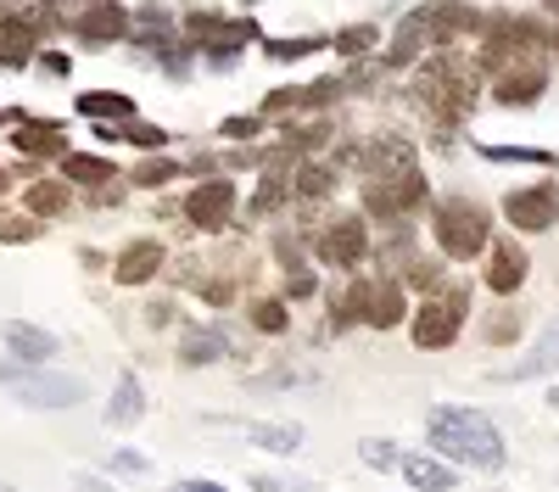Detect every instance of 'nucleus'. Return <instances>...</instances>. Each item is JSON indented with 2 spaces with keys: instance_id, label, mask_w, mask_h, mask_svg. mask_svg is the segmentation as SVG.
Returning <instances> with one entry per match:
<instances>
[{
  "instance_id": "nucleus-1",
  "label": "nucleus",
  "mask_w": 559,
  "mask_h": 492,
  "mask_svg": "<svg viewBox=\"0 0 559 492\" xmlns=\"http://www.w3.org/2000/svg\"><path fill=\"white\" fill-rule=\"evenodd\" d=\"M426 447L448 465L464 470H503L509 465V447L498 436V425L481 409H459V403H437L426 415Z\"/></svg>"
},
{
  "instance_id": "nucleus-2",
  "label": "nucleus",
  "mask_w": 559,
  "mask_h": 492,
  "mask_svg": "<svg viewBox=\"0 0 559 492\" xmlns=\"http://www.w3.org/2000/svg\"><path fill=\"white\" fill-rule=\"evenodd\" d=\"M414 68H419V73H414V107L426 112L442 134H453L464 118L476 112V96H481V68L459 62L453 51H437L431 62L419 57Z\"/></svg>"
},
{
  "instance_id": "nucleus-3",
  "label": "nucleus",
  "mask_w": 559,
  "mask_h": 492,
  "mask_svg": "<svg viewBox=\"0 0 559 492\" xmlns=\"http://www.w3.org/2000/svg\"><path fill=\"white\" fill-rule=\"evenodd\" d=\"M397 331L408 325V291L397 275H353L342 291H331V331Z\"/></svg>"
},
{
  "instance_id": "nucleus-4",
  "label": "nucleus",
  "mask_w": 559,
  "mask_h": 492,
  "mask_svg": "<svg viewBox=\"0 0 559 492\" xmlns=\"http://www.w3.org/2000/svg\"><path fill=\"white\" fill-rule=\"evenodd\" d=\"M431 241H437V252H442L448 263H476V257L487 252V241H492V213H487V202L464 196V191L437 196V202H431Z\"/></svg>"
},
{
  "instance_id": "nucleus-5",
  "label": "nucleus",
  "mask_w": 559,
  "mask_h": 492,
  "mask_svg": "<svg viewBox=\"0 0 559 492\" xmlns=\"http://www.w3.org/2000/svg\"><path fill=\"white\" fill-rule=\"evenodd\" d=\"M179 28H185V39L197 45V57H202V68H229L236 57H247V45H258L263 39V28H258V17L252 12H241V17H224V12H185L179 17Z\"/></svg>"
},
{
  "instance_id": "nucleus-6",
  "label": "nucleus",
  "mask_w": 559,
  "mask_h": 492,
  "mask_svg": "<svg viewBox=\"0 0 559 492\" xmlns=\"http://www.w3.org/2000/svg\"><path fill=\"white\" fill-rule=\"evenodd\" d=\"M464 313H471V286L459 280H442V291H431L419 308H408V336L419 352H442L459 341L464 331Z\"/></svg>"
},
{
  "instance_id": "nucleus-7",
  "label": "nucleus",
  "mask_w": 559,
  "mask_h": 492,
  "mask_svg": "<svg viewBox=\"0 0 559 492\" xmlns=\"http://www.w3.org/2000/svg\"><path fill=\"white\" fill-rule=\"evenodd\" d=\"M0 386L12 392V403H28V409H79L90 397V386L79 375H57L45 364H0Z\"/></svg>"
},
{
  "instance_id": "nucleus-8",
  "label": "nucleus",
  "mask_w": 559,
  "mask_h": 492,
  "mask_svg": "<svg viewBox=\"0 0 559 492\" xmlns=\"http://www.w3.org/2000/svg\"><path fill=\"white\" fill-rule=\"evenodd\" d=\"M364 218H381V230L386 224H408L419 207H431V179L426 168H408V173H392V179H364Z\"/></svg>"
},
{
  "instance_id": "nucleus-9",
  "label": "nucleus",
  "mask_w": 559,
  "mask_h": 492,
  "mask_svg": "<svg viewBox=\"0 0 559 492\" xmlns=\"http://www.w3.org/2000/svg\"><path fill=\"white\" fill-rule=\"evenodd\" d=\"M236 207H241V191H236V179L229 173H213V179H197L191 191H185V224L202 236H224L229 224H236Z\"/></svg>"
},
{
  "instance_id": "nucleus-10",
  "label": "nucleus",
  "mask_w": 559,
  "mask_h": 492,
  "mask_svg": "<svg viewBox=\"0 0 559 492\" xmlns=\"http://www.w3.org/2000/svg\"><path fill=\"white\" fill-rule=\"evenodd\" d=\"M313 257L324 268H342V275H353V268L369 257V218L364 213H336L324 218L313 230Z\"/></svg>"
},
{
  "instance_id": "nucleus-11",
  "label": "nucleus",
  "mask_w": 559,
  "mask_h": 492,
  "mask_svg": "<svg viewBox=\"0 0 559 492\" xmlns=\"http://www.w3.org/2000/svg\"><path fill=\"white\" fill-rule=\"evenodd\" d=\"M548 89V51H521L492 68V101L498 107H537Z\"/></svg>"
},
{
  "instance_id": "nucleus-12",
  "label": "nucleus",
  "mask_w": 559,
  "mask_h": 492,
  "mask_svg": "<svg viewBox=\"0 0 559 492\" xmlns=\"http://www.w3.org/2000/svg\"><path fill=\"white\" fill-rule=\"evenodd\" d=\"M503 218L515 224L521 236H548L559 224V179H532L503 196Z\"/></svg>"
},
{
  "instance_id": "nucleus-13",
  "label": "nucleus",
  "mask_w": 559,
  "mask_h": 492,
  "mask_svg": "<svg viewBox=\"0 0 559 492\" xmlns=\"http://www.w3.org/2000/svg\"><path fill=\"white\" fill-rule=\"evenodd\" d=\"M68 34L79 45H90V51H107V45H123L134 34V12L123 7V0H96V7L68 17Z\"/></svg>"
},
{
  "instance_id": "nucleus-14",
  "label": "nucleus",
  "mask_w": 559,
  "mask_h": 492,
  "mask_svg": "<svg viewBox=\"0 0 559 492\" xmlns=\"http://www.w3.org/2000/svg\"><path fill=\"white\" fill-rule=\"evenodd\" d=\"M481 7L471 0H426V28H431V51H453V45L481 34Z\"/></svg>"
},
{
  "instance_id": "nucleus-15",
  "label": "nucleus",
  "mask_w": 559,
  "mask_h": 492,
  "mask_svg": "<svg viewBox=\"0 0 559 492\" xmlns=\"http://www.w3.org/2000/svg\"><path fill=\"white\" fill-rule=\"evenodd\" d=\"M481 257H487V291L492 297H515L526 286V275H532V257H526V247L515 236H492Z\"/></svg>"
},
{
  "instance_id": "nucleus-16",
  "label": "nucleus",
  "mask_w": 559,
  "mask_h": 492,
  "mask_svg": "<svg viewBox=\"0 0 559 492\" xmlns=\"http://www.w3.org/2000/svg\"><path fill=\"white\" fill-rule=\"evenodd\" d=\"M386 51H381V68H414L419 57L431 51V28H426V7H408L397 23H392V34L381 39Z\"/></svg>"
},
{
  "instance_id": "nucleus-17",
  "label": "nucleus",
  "mask_w": 559,
  "mask_h": 492,
  "mask_svg": "<svg viewBox=\"0 0 559 492\" xmlns=\"http://www.w3.org/2000/svg\"><path fill=\"white\" fill-rule=\"evenodd\" d=\"M163 263H168V247H163L157 236H134V241H123L118 257H112V280H118V286H146V280L163 275Z\"/></svg>"
},
{
  "instance_id": "nucleus-18",
  "label": "nucleus",
  "mask_w": 559,
  "mask_h": 492,
  "mask_svg": "<svg viewBox=\"0 0 559 492\" xmlns=\"http://www.w3.org/2000/svg\"><path fill=\"white\" fill-rule=\"evenodd\" d=\"M408 168H419V152L403 134H369V146L358 152L364 179H392V173H408Z\"/></svg>"
},
{
  "instance_id": "nucleus-19",
  "label": "nucleus",
  "mask_w": 559,
  "mask_h": 492,
  "mask_svg": "<svg viewBox=\"0 0 559 492\" xmlns=\"http://www.w3.org/2000/svg\"><path fill=\"white\" fill-rule=\"evenodd\" d=\"M12 146L23 157H68V129L57 118H28V112H12Z\"/></svg>"
},
{
  "instance_id": "nucleus-20",
  "label": "nucleus",
  "mask_w": 559,
  "mask_h": 492,
  "mask_svg": "<svg viewBox=\"0 0 559 492\" xmlns=\"http://www.w3.org/2000/svg\"><path fill=\"white\" fill-rule=\"evenodd\" d=\"M554 370H559V320H554V325L537 336V347L521 358V364L498 370L492 381H498V386H521V381H537V375H554Z\"/></svg>"
},
{
  "instance_id": "nucleus-21",
  "label": "nucleus",
  "mask_w": 559,
  "mask_h": 492,
  "mask_svg": "<svg viewBox=\"0 0 559 492\" xmlns=\"http://www.w3.org/2000/svg\"><path fill=\"white\" fill-rule=\"evenodd\" d=\"M397 470H403V481H408L414 492H453V487H459V465H448V459H437V454H403Z\"/></svg>"
},
{
  "instance_id": "nucleus-22",
  "label": "nucleus",
  "mask_w": 559,
  "mask_h": 492,
  "mask_svg": "<svg viewBox=\"0 0 559 492\" xmlns=\"http://www.w3.org/2000/svg\"><path fill=\"white\" fill-rule=\"evenodd\" d=\"M57 163H62L68 185H84V191H107L112 179H123V173L112 168V157H96V152H68V157H57Z\"/></svg>"
},
{
  "instance_id": "nucleus-23",
  "label": "nucleus",
  "mask_w": 559,
  "mask_h": 492,
  "mask_svg": "<svg viewBox=\"0 0 559 492\" xmlns=\"http://www.w3.org/2000/svg\"><path fill=\"white\" fill-rule=\"evenodd\" d=\"M57 336L51 331H39V325H23V320H12L7 325V352L17 358V364H45V358H57Z\"/></svg>"
},
{
  "instance_id": "nucleus-24",
  "label": "nucleus",
  "mask_w": 559,
  "mask_h": 492,
  "mask_svg": "<svg viewBox=\"0 0 559 492\" xmlns=\"http://www.w3.org/2000/svg\"><path fill=\"white\" fill-rule=\"evenodd\" d=\"M140 415H146V386H140V375H134V370H123V375H118V386H112V403H107V415H102V420H107L112 431H123V425H134Z\"/></svg>"
},
{
  "instance_id": "nucleus-25",
  "label": "nucleus",
  "mask_w": 559,
  "mask_h": 492,
  "mask_svg": "<svg viewBox=\"0 0 559 492\" xmlns=\"http://www.w3.org/2000/svg\"><path fill=\"white\" fill-rule=\"evenodd\" d=\"M224 352H229V341H224V331H218V325H207V331H185V336H179V364H185V370L218 364Z\"/></svg>"
},
{
  "instance_id": "nucleus-26",
  "label": "nucleus",
  "mask_w": 559,
  "mask_h": 492,
  "mask_svg": "<svg viewBox=\"0 0 559 492\" xmlns=\"http://www.w3.org/2000/svg\"><path fill=\"white\" fill-rule=\"evenodd\" d=\"M73 107H79V118H90V123H123V118H134V101L123 96V89H84Z\"/></svg>"
},
{
  "instance_id": "nucleus-27",
  "label": "nucleus",
  "mask_w": 559,
  "mask_h": 492,
  "mask_svg": "<svg viewBox=\"0 0 559 492\" xmlns=\"http://www.w3.org/2000/svg\"><path fill=\"white\" fill-rule=\"evenodd\" d=\"M263 45V57L269 62H308V57H319V51H331V34H286V39H258Z\"/></svg>"
},
{
  "instance_id": "nucleus-28",
  "label": "nucleus",
  "mask_w": 559,
  "mask_h": 492,
  "mask_svg": "<svg viewBox=\"0 0 559 492\" xmlns=\"http://www.w3.org/2000/svg\"><path fill=\"white\" fill-rule=\"evenodd\" d=\"M376 45H381V28L376 23H347L331 34V51L342 62H364V57H376Z\"/></svg>"
},
{
  "instance_id": "nucleus-29",
  "label": "nucleus",
  "mask_w": 559,
  "mask_h": 492,
  "mask_svg": "<svg viewBox=\"0 0 559 492\" xmlns=\"http://www.w3.org/2000/svg\"><path fill=\"white\" fill-rule=\"evenodd\" d=\"M247 442L263 447V454H280V459H292L297 447H302V425H247Z\"/></svg>"
},
{
  "instance_id": "nucleus-30",
  "label": "nucleus",
  "mask_w": 559,
  "mask_h": 492,
  "mask_svg": "<svg viewBox=\"0 0 559 492\" xmlns=\"http://www.w3.org/2000/svg\"><path fill=\"white\" fill-rule=\"evenodd\" d=\"M336 191V173L324 168V163H297L292 168V196L297 202H319V196H331Z\"/></svg>"
},
{
  "instance_id": "nucleus-31",
  "label": "nucleus",
  "mask_w": 559,
  "mask_h": 492,
  "mask_svg": "<svg viewBox=\"0 0 559 492\" xmlns=\"http://www.w3.org/2000/svg\"><path fill=\"white\" fill-rule=\"evenodd\" d=\"M23 207H28L34 218L68 213V179H39V185H28V191H23Z\"/></svg>"
},
{
  "instance_id": "nucleus-32",
  "label": "nucleus",
  "mask_w": 559,
  "mask_h": 492,
  "mask_svg": "<svg viewBox=\"0 0 559 492\" xmlns=\"http://www.w3.org/2000/svg\"><path fill=\"white\" fill-rule=\"evenodd\" d=\"M481 157L487 163H515V168H543V173L559 168V157L543 152V146H481Z\"/></svg>"
},
{
  "instance_id": "nucleus-33",
  "label": "nucleus",
  "mask_w": 559,
  "mask_h": 492,
  "mask_svg": "<svg viewBox=\"0 0 559 492\" xmlns=\"http://www.w3.org/2000/svg\"><path fill=\"white\" fill-rule=\"evenodd\" d=\"M218 134H224L229 146H252V141H263V134H269V118L263 112H229L218 123Z\"/></svg>"
},
{
  "instance_id": "nucleus-34",
  "label": "nucleus",
  "mask_w": 559,
  "mask_h": 492,
  "mask_svg": "<svg viewBox=\"0 0 559 492\" xmlns=\"http://www.w3.org/2000/svg\"><path fill=\"white\" fill-rule=\"evenodd\" d=\"M179 173H185V168H179L174 157H157V152H152L146 163H140V168L129 173V185H140V191H163V185H174Z\"/></svg>"
},
{
  "instance_id": "nucleus-35",
  "label": "nucleus",
  "mask_w": 559,
  "mask_h": 492,
  "mask_svg": "<svg viewBox=\"0 0 559 492\" xmlns=\"http://www.w3.org/2000/svg\"><path fill=\"white\" fill-rule=\"evenodd\" d=\"M247 313H252V331H263V336H280V331H292V308L280 302V297H263V302H252Z\"/></svg>"
},
{
  "instance_id": "nucleus-36",
  "label": "nucleus",
  "mask_w": 559,
  "mask_h": 492,
  "mask_svg": "<svg viewBox=\"0 0 559 492\" xmlns=\"http://www.w3.org/2000/svg\"><path fill=\"white\" fill-rule=\"evenodd\" d=\"M358 459H364L369 470H381V476H386V470H397L403 454H397V442H386V436H364V442H358Z\"/></svg>"
},
{
  "instance_id": "nucleus-37",
  "label": "nucleus",
  "mask_w": 559,
  "mask_h": 492,
  "mask_svg": "<svg viewBox=\"0 0 559 492\" xmlns=\"http://www.w3.org/2000/svg\"><path fill=\"white\" fill-rule=\"evenodd\" d=\"M492 347H509L521 336V308H498V320H487V331H481Z\"/></svg>"
},
{
  "instance_id": "nucleus-38",
  "label": "nucleus",
  "mask_w": 559,
  "mask_h": 492,
  "mask_svg": "<svg viewBox=\"0 0 559 492\" xmlns=\"http://www.w3.org/2000/svg\"><path fill=\"white\" fill-rule=\"evenodd\" d=\"M319 291V280H313V268H286V302H302V297H313Z\"/></svg>"
},
{
  "instance_id": "nucleus-39",
  "label": "nucleus",
  "mask_w": 559,
  "mask_h": 492,
  "mask_svg": "<svg viewBox=\"0 0 559 492\" xmlns=\"http://www.w3.org/2000/svg\"><path fill=\"white\" fill-rule=\"evenodd\" d=\"M34 236H39V218H12L7 230H0V241H7V247L12 241H34Z\"/></svg>"
},
{
  "instance_id": "nucleus-40",
  "label": "nucleus",
  "mask_w": 559,
  "mask_h": 492,
  "mask_svg": "<svg viewBox=\"0 0 559 492\" xmlns=\"http://www.w3.org/2000/svg\"><path fill=\"white\" fill-rule=\"evenodd\" d=\"M112 470H123V476H146V454H134V447H118V454H112Z\"/></svg>"
},
{
  "instance_id": "nucleus-41",
  "label": "nucleus",
  "mask_w": 559,
  "mask_h": 492,
  "mask_svg": "<svg viewBox=\"0 0 559 492\" xmlns=\"http://www.w3.org/2000/svg\"><path fill=\"white\" fill-rule=\"evenodd\" d=\"M39 68L51 73V79H68V73H73V57H62V51H45V57H39Z\"/></svg>"
},
{
  "instance_id": "nucleus-42",
  "label": "nucleus",
  "mask_w": 559,
  "mask_h": 492,
  "mask_svg": "<svg viewBox=\"0 0 559 492\" xmlns=\"http://www.w3.org/2000/svg\"><path fill=\"white\" fill-rule=\"evenodd\" d=\"M252 492H308V487H292V481H280V476H252Z\"/></svg>"
},
{
  "instance_id": "nucleus-43",
  "label": "nucleus",
  "mask_w": 559,
  "mask_h": 492,
  "mask_svg": "<svg viewBox=\"0 0 559 492\" xmlns=\"http://www.w3.org/2000/svg\"><path fill=\"white\" fill-rule=\"evenodd\" d=\"M168 492H224L218 481H202V476H185V481H174Z\"/></svg>"
},
{
  "instance_id": "nucleus-44",
  "label": "nucleus",
  "mask_w": 559,
  "mask_h": 492,
  "mask_svg": "<svg viewBox=\"0 0 559 492\" xmlns=\"http://www.w3.org/2000/svg\"><path fill=\"white\" fill-rule=\"evenodd\" d=\"M168 320H174V308H168V302H152V308H146V325H152V331L168 325Z\"/></svg>"
},
{
  "instance_id": "nucleus-45",
  "label": "nucleus",
  "mask_w": 559,
  "mask_h": 492,
  "mask_svg": "<svg viewBox=\"0 0 559 492\" xmlns=\"http://www.w3.org/2000/svg\"><path fill=\"white\" fill-rule=\"evenodd\" d=\"M79 492H118V487L102 481V476H79Z\"/></svg>"
},
{
  "instance_id": "nucleus-46",
  "label": "nucleus",
  "mask_w": 559,
  "mask_h": 492,
  "mask_svg": "<svg viewBox=\"0 0 559 492\" xmlns=\"http://www.w3.org/2000/svg\"><path fill=\"white\" fill-rule=\"evenodd\" d=\"M51 7H57L62 17H73V12H84V7H96V0H51Z\"/></svg>"
},
{
  "instance_id": "nucleus-47",
  "label": "nucleus",
  "mask_w": 559,
  "mask_h": 492,
  "mask_svg": "<svg viewBox=\"0 0 559 492\" xmlns=\"http://www.w3.org/2000/svg\"><path fill=\"white\" fill-rule=\"evenodd\" d=\"M12 191V173H0V196H7Z\"/></svg>"
},
{
  "instance_id": "nucleus-48",
  "label": "nucleus",
  "mask_w": 559,
  "mask_h": 492,
  "mask_svg": "<svg viewBox=\"0 0 559 492\" xmlns=\"http://www.w3.org/2000/svg\"><path fill=\"white\" fill-rule=\"evenodd\" d=\"M7 123H12V112H7V107H0V129H7Z\"/></svg>"
},
{
  "instance_id": "nucleus-49",
  "label": "nucleus",
  "mask_w": 559,
  "mask_h": 492,
  "mask_svg": "<svg viewBox=\"0 0 559 492\" xmlns=\"http://www.w3.org/2000/svg\"><path fill=\"white\" fill-rule=\"evenodd\" d=\"M0 7H17V0H0Z\"/></svg>"
}]
</instances>
